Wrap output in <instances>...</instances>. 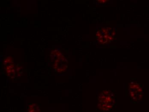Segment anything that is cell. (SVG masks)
I'll return each mask as SVG.
<instances>
[{
	"mask_svg": "<svg viewBox=\"0 0 149 112\" xmlns=\"http://www.w3.org/2000/svg\"><path fill=\"white\" fill-rule=\"evenodd\" d=\"M130 89H131V96L134 100H140L141 99L142 89L139 84H133L130 86Z\"/></svg>",
	"mask_w": 149,
	"mask_h": 112,
	"instance_id": "2",
	"label": "cell"
},
{
	"mask_svg": "<svg viewBox=\"0 0 149 112\" xmlns=\"http://www.w3.org/2000/svg\"><path fill=\"white\" fill-rule=\"evenodd\" d=\"M114 103L113 95L109 92L104 91L99 97L98 107L104 111H108L112 108Z\"/></svg>",
	"mask_w": 149,
	"mask_h": 112,
	"instance_id": "1",
	"label": "cell"
}]
</instances>
